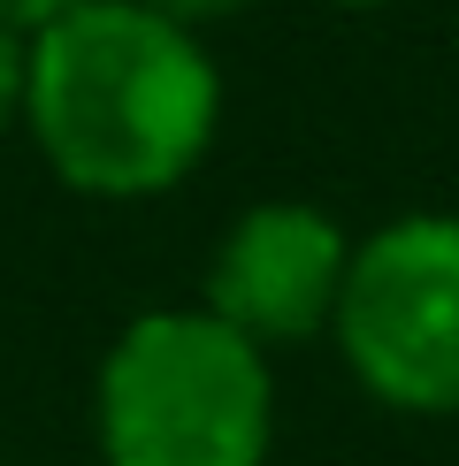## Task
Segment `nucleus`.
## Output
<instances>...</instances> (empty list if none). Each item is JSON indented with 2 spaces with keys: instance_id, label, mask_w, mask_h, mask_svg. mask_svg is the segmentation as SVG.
Segmentation results:
<instances>
[{
  "instance_id": "nucleus-1",
  "label": "nucleus",
  "mask_w": 459,
  "mask_h": 466,
  "mask_svg": "<svg viewBox=\"0 0 459 466\" xmlns=\"http://www.w3.org/2000/svg\"><path fill=\"white\" fill-rule=\"evenodd\" d=\"M215 123V54L146 0H76L24 46V130L69 191H177L207 161Z\"/></svg>"
},
{
  "instance_id": "nucleus-2",
  "label": "nucleus",
  "mask_w": 459,
  "mask_h": 466,
  "mask_svg": "<svg viewBox=\"0 0 459 466\" xmlns=\"http://www.w3.org/2000/svg\"><path fill=\"white\" fill-rule=\"evenodd\" d=\"M100 466H268L276 375L207 306H153L107 344L92 382Z\"/></svg>"
},
{
  "instance_id": "nucleus-3",
  "label": "nucleus",
  "mask_w": 459,
  "mask_h": 466,
  "mask_svg": "<svg viewBox=\"0 0 459 466\" xmlns=\"http://www.w3.org/2000/svg\"><path fill=\"white\" fill-rule=\"evenodd\" d=\"M330 337L375 405L459 413V222L398 215L360 238Z\"/></svg>"
},
{
  "instance_id": "nucleus-4",
  "label": "nucleus",
  "mask_w": 459,
  "mask_h": 466,
  "mask_svg": "<svg viewBox=\"0 0 459 466\" xmlns=\"http://www.w3.org/2000/svg\"><path fill=\"white\" fill-rule=\"evenodd\" d=\"M344 268H352V238L321 207L268 199L222 229L199 306L238 337H253L260 352H276V344H306L337 321Z\"/></svg>"
},
{
  "instance_id": "nucleus-5",
  "label": "nucleus",
  "mask_w": 459,
  "mask_h": 466,
  "mask_svg": "<svg viewBox=\"0 0 459 466\" xmlns=\"http://www.w3.org/2000/svg\"><path fill=\"white\" fill-rule=\"evenodd\" d=\"M24 123V38L0 31V138Z\"/></svg>"
},
{
  "instance_id": "nucleus-6",
  "label": "nucleus",
  "mask_w": 459,
  "mask_h": 466,
  "mask_svg": "<svg viewBox=\"0 0 459 466\" xmlns=\"http://www.w3.org/2000/svg\"><path fill=\"white\" fill-rule=\"evenodd\" d=\"M62 8H76V0H0V31H8V38H24V46H31V38L46 31L54 15H62Z\"/></svg>"
},
{
  "instance_id": "nucleus-7",
  "label": "nucleus",
  "mask_w": 459,
  "mask_h": 466,
  "mask_svg": "<svg viewBox=\"0 0 459 466\" xmlns=\"http://www.w3.org/2000/svg\"><path fill=\"white\" fill-rule=\"evenodd\" d=\"M146 8H161L168 24H184V31H199V24H222V15H245L253 0H146Z\"/></svg>"
},
{
  "instance_id": "nucleus-8",
  "label": "nucleus",
  "mask_w": 459,
  "mask_h": 466,
  "mask_svg": "<svg viewBox=\"0 0 459 466\" xmlns=\"http://www.w3.org/2000/svg\"><path fill=\"white\" fill-rule=\"evenodd\" d=\"M330 8H382V0H330Z\"/></svg>"
},
{
  "instance_id": "nucleus-9",
  "label": "nucleus",
  "mask_w": 459,
  "mask_h": 466,
  "mask_svg": "<svg viewBox=\"0 0 459 466\" xmlns=\"http://www.w3.org/2000/svg\"><path fill=\"white\" fill-rule=\"evenodd\" d=\"M0 466H8V459H0Z\"/></svg>"
}]
</instances>
